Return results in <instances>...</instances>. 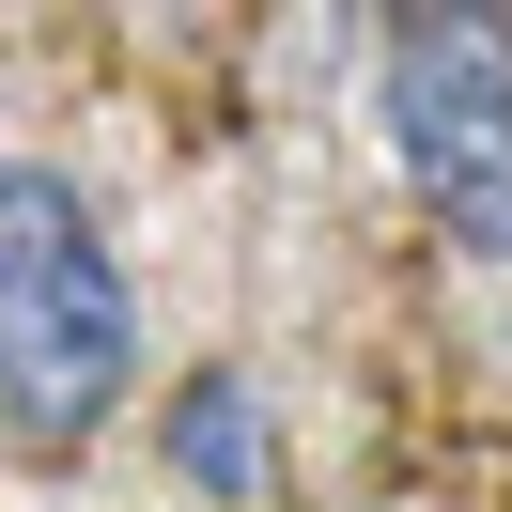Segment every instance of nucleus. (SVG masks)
<instances>
[{
	"mask_svg": "<svg viewBox=\"0 0 512 512\" xmlns=\"http://www.w3.org/2000/svg\"><path fill=\"white\" fill-rule=\"evenodd\" d=\"M140 388V280L47 156H0V450H94Z\"/></svg>",
	"mask_w": 512,
	"mask_h": 512,
	"instance_id": "f257e3e1",
	"label": "nucleus"
},
{
	"mask_svg": "<svg viewBox=\"0 0 512 512\" xmlns=\"http://www.w3.org/2000/svg\"><path fill=\"white\" fill-rule=\"evenodd\" d=\"M388 94V156H404V187L450 218V249L512 264V16H404L373 63Z\"/></svg>",
	"mask_w": 512,
	"mask_h": 512,
	"instance_id": "f03ea898",
	"label": "nucleus"
},
{
	"mask_svg": "<svg viewBox=\"0 0 512 512\" xmlns=\"http://www.w3.org/2000/svg\"><path fill=\"white\" fill-rule=\"evenodd\" d=\"M171 466H187L202 497H264V466H280V450H264V388L249 373H187L171 388Z\"/></svg>",
	"mask_w": 512,
	"mask_h": 512,
	"instance_id": "7ed1b4c3",
	"label": "nucleus"
}]
</instances>
